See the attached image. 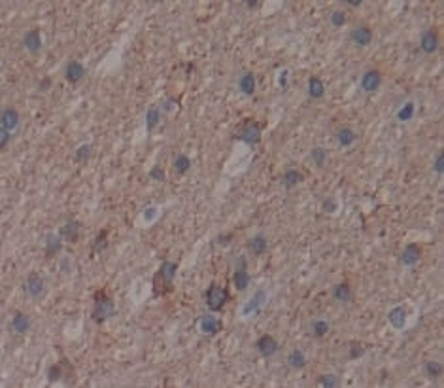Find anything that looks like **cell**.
Wrapping results in <instances>:
<instances>
[{
	"mask_svg": "<svg viewBox=\"0 0 444 388\" xmlns=\"http://www.w3.org/2000/svg\"><path fill=\"white\" fill-rule=\"evenodd\" d=\"M114 313H116V307H114L112 297L108 295V291L106 290L95 291V307H93L91 318H93L96 324H102V322H106Z\"/></svg>",
	"mask_w": 444,
	"mask_h": 388,
	"instance_id": "1",
	"label": "cell"
},
{
	"mask_svg": "<svg viewBox=\"0 0 444 388\" xmlns=\"http://www.w3.org/2000/svg\"><path fill=\"white\" fill-rule=\"evenodd\" d=\"M227 301H229V290L225 286H220L216 282L208 286V290L204 293V303L212 313H220Z\"/></svg>",
	"mask_w": 444,
	"mask_h": 388,
	"instance_id": "2",
	"label": "cell"
},
{
	"mask_svg": "<svg viewBox=\"0 0 444 388\" xmlns=\"http://www.w3.org/2000/svg\"><path fill=\"white\" fill-rule=\"evenodd\" d=\"M238 139L246 144H250V146H254L257 142L261 141V125L257 123V121H246L244 123V127L240 129V135H238Z\"/></svg>",
	"mask_w": 444,
	"mask_h": 388,
	"instance_id": "3",
	"label": "cell"
},
{
	"mask_svg": "<svg viewBox=\"0 0 444 388\" xmlns=\"http://www.w3.org/2000/svg\"><path fill=\"white\" fill-rule=\"evenodd\" d=\"M64 373H66V375H72V373H74V369L70 367V364H68L66 358H63L61 362H57V364H53V366L47 367V383H49V385H55L57 381H61V379L64 377Z\"/></svg>",
	"mask_w": 444,
	"mask_h": 388,
	"instance_id": "4",
	"label": "cell"
},
{
	"mask_svg": "<svg viewBox=\"0 0 444 388\" xmlns=\"http://www.w3.org/2000/svg\"><path fill=\"white\" fill-rule=\"evenodd\" d=\"M255 348H257V352L263 356V358H270V356H274L278 352V341H276L272 335L265 334L257 339Z\"/></svg>",
	"mask_w": 444,
	"mask_h": 388,
	"instance_id": "5",
	"label": "cell"
},
{
	"mask_svg": "<svg viewBox=\"0 0 444 388\" xmlns=\"http://www.w3.org/2000/svg\"><path fill=\"white\" fill-rule=\"evenodd\" d=\"M85 74H87V70H85V66L82 65L80 61H70V63L66 65V68H64V78H66L68 84H78V82H82Z\"/></svg>",
	"mask_w": 444,
	"mask_h": 388,
	"instance_id": "6",
	"label": "cell"
},
{
	"mask_svg": "<svg viewBox=\"0 0 444 388\" xmlns=\"http://www.w3.org/2000/svg\"><path fill=\"white\" fill-rule=\"evenodd\" d=\"M172 282L169 277H165L161 271L155 273V277H153V295L155 297H163V295H167L172 291Z\"/></svg>",
	"mask_w": 444,
	"mask_h": 388,
	"instance_id": "7",
	"label": "cell"
},
{
	"mask_svg": "<svg viewBox=\"0 0 444 388\" xmlns=\"http://www.w3.org/2000/svg\"><path fill=\"white\" fill-rule=\"evenodd\" d=\"M250 273L246 271V258H240V267L236 265V271H234V277H233V282H234V288L238 291H244L248 286H250Z\"/></svg>",
	"mask_w": 444,
	"mask_h": 388,
	"instance_id": "8",
	"label": "cell"
},
{
	"mask_svg": "<svg viewBox=\"0 0 444 388\" xmlns=\"http://www.w3.org/2000/svg\"><path fill=\"white\" fill-rule=\"evenodd\" d=\"M382 84V74L378 70H369V72H365L363 78H361V89L363 91H367V93H372V91H376Z\"/></svg>",
	"mask_w": 444,
	"mask_h": 388,
	"instance_id": "9",
	"label": "cell"
},
{
	"mask_svg": "<svg viewBox=\"0 0 444 388\" xmlns=\"http://www.w3.org/2000/svg\"><path fill=\"white\" fill-rule=\"evenodd\" d=\"M350 40L355 44V46H369L372 42V31H370L369 27H365V25H361V27H355L352 34H350Z\"/></svg>",
	"mask_w": 444,
	"mask_h": 388,
	"instance_id": "10",
	"label": "cell"
},
{
	"mask_svg": "<svg viewBox=\"0 0 444 388\" xmlns=\"http://www.w3.org/2000/svg\"><path fill=\"white\" fill-rule=\"evenodd\" d=\"M0 123H2V129L6 131H13L17 129V125H19V112L15 110V108H4L2 110V116H0Z\"/></svg>",
	"mask_w": 444,
	"mask_h": 388,
	"instance_id": "11",
	"label": "cell"
},
{
	"mask_svg": "<svg viewBox=\"0 0 444 388\" xmlns=\"http://www.w3.org/2000/svg\"><path fill=\"white\" fill-rule=\"evenodd\" d=\"M201 326V332L206 335H216L222 332L223 322L218 318V316H202V320L199 322Z\"/></svg>",
	"mask_w": 444,
	"mask_h": 388,
	"instance_id": "12",
	"label": "cell"
},
{
	"mask_svg": "<svg viewBox=\"0 0 444 388\" xmlns=\"http://www.w3.org/2000/svg\"><path fill=\"white\" fill-rule=\"evenodd\" d=\"M420 48H422L425 53H435L439 49V34H437L435 29H429V31L423 33Z\"/></svg>",
	"mask_w": 444,
	"mask_h": 388,
	"instance_id": "13",
	"label": "cell"
},
{
	"mask_svg": "<svg viewBox=\"0 0 444 388\" xmlns=\"http://www.w3.org/2000/svg\"><path fill=\"white\" fill-rule=\"evenodd\" d=\"M44 279L38 275V273H31L29 277H27V284H25V288L27 291L31 293L32 297H40L44 293Z\"/></svg>",
	"mask_w": 444,
	"mask_h": 388,
	"instance_id": "14",
	"label": "cell"
},
{
	"mask_svg": "<svg viewBox=\"0 0 444 388\" xmlns=\"http://www.w3.org/2000/svg\"><path fill=\"white\" fill-rule=\"evenodd\" d=\"M420 258H422V248L418 246L416 242H410V244H406V248H404L401 261L404 265H410L412 267V265H416L420 261Z\"/></svg>",
	"mask_w": 444,
	"mask_h": 388,
	"instance_id": "15",
	"label": "cell"
},
{
	"mask_svg": "<svg viewBox=\"0 0 444 388\" xmlns=\"http://www.w3.org/2000/svg\"><path fill=\"white\" fill-rule=\"evenodd\" d=\"M59 235H61L64 241H68V242H78V239H80V224H78L76 220H68V222L61 227Z\"/></svg>",
	"mask_w": 444,
	"mask_h": 388,
	"instance_id": "16",
	"label": "cell"
},
{
	"mask_svg": "<svg viewBox=\"0 0 444 388\" xmlns=\"http://www.w3.org/2000/svg\"><path fill=\"white\" fill-rule=\"evenodd\" d=\"M23 42H25V48L31 53H38L42 49V36H40V33L36 29H32V31H29V33L25 34V40Z\"/></svg>",
	"mask_w": 444,
	"mask_h": 388,
	"instance_id": "17",
	"label": "cell"
},
{
	"mask_svg": "<svg viewBox=\"0 0 444 388\" xmlns=\"http://www.w3.org/2000/svg\"><path fill=\"white\" fill-rule=\"evenodd\" d=\"M255 87H257V82H255V76L252 72H246V74L240 76V80H238V89L242 91L244 95H248V97H252L255 93Z\"/></svg>",
	"mask_w": 444,
	"mask_h": 388,
	"instance_id": "18",
	"label": "cell"
},
{
	"mask_svg": "<svg viewBox=\"0 0 444 388\" xmlns=\"http://www.w3.org/2000/svg\"><path fill=\"white\" fill-rule=\"evenodd\" d=\"M11 330L13 332H17V334H27L29 330H31V320H29V316L23 313H15L13 314V318H11Z\"/></svg>",
	"mask_w": 444,
	"mask_h": 388,
	"instance_id": "19",
	"label": "cell"
},
{
	"mask_svg": "<svg viewBox=\"0 0 444 388\" xmlns=\"http://www.w3.org/2000/svg\"><path fill=\"white\" fill-rule=\"evenodd\" d=\"M63 246V237L61 235H57V233H49L47 237H45V254H47V258H53L59 250Z\"/></svg>",
	"mask_w": 444,
	"mask_h": 388,
	"instance_id": "20",
	"label": "cell"
},
{
	"mask_svg": "<svg viewBox=\"0 0 444 388\" xmlns=\"http://www.w3.org/2000/svg\"><path fill=\"white\" fill-rule=\"evenodd\" d=\"M308 95L312 98H323L325 95V86H323V82H321V78H317V76H312L310 80H308Z\"/></svg>",
	"mask_w": 444,
	"mask_h": 388,
	"instance_id": "21",
	"label": "cell"
},
{
	"mask_svg": "<svg viewBox=\"0 0 444 388\" xmlns=\"http://www.w3.org/2000/svg\"><path fill=\"white\" fill-rule=\"evenodd\" d=\"M388 318H390V324H392L393 328L401 330L402 326H404V322H406V309L404 307H395V309L390 311Z\"/></svg>",
	"mask_w": 444,
	"mask_h": 388,
	"instance_id": "22",
	"label": "cell"
},
{
	"mask_svg": "<svg viewBox=\"0 0 444 388\" xmlns=\"http://www.w3.org/2000/svg\"><path fill=\"white\" fill-rule=\"evenodd\" d=\"M337 141H339V144L342 146V148H348V146H352L354 142L357 141V135H355V131L354 129L344 127V129H340L339 133H337Z\"/></svg>",
	"mask_w": 444,
	"mask_h": 388,
	"instance_id": "23",
	"label": "cell"
},
{
	"mask_svg": "<svg viewBox=\"0 0 444 388\" xmlns=\"http://www.w3.org/2000/svg\"><path fill=\"white\" fill-rule=\"evenodd\" d=\"M333 297L337 299L339 303H346L352 299V288H350L348 282H342V284H337L333 288Z\"/></svg>",
	"mask_w": 444,
	"mask_h": 388,
	"instance_id": "24",
	"label": "cell"
},
{
	"mask_svg": "<svg viewBox=\"0 0 444 388\" xmlns=\"http://www.w3.org/2000/svg\"><path fill=\"white\" fill-rule=\"evenodd\" d=\"M248 246H250V250L254 252L255 256H261V254H265V252H266V248H268V241H266L263 235H257V237L250 239Z\"/></svg>",
	"mask_w": 444,
	"mask_h": 388,
	"instance_id": "25",
	"label": "cell"
},
{
	"mask_svg": "<svg viewBox=\"0 0 444 388\" xmlns=\"http://www.w3.org/2000/svg\"><path fill=\"white\" fill-rule=\"evenodd\" d=\"M287 362H289V366L295 367V369H303V367L307 366V356H305L303 350L295 348V350H291V352H289V356H287Z\"/></svg>",
	"mask_w": 444,
	"mask_h": 388,
	"instance_id": "26",
	"label": "cell"
},
{
	"mask_svg": "<svg viewBox=\"0 0 444 388\" xmlns=\"http://www.w3.org/2000/svg\"><path fill=\"white\" fill-rule=\"evenodd\" d=\"M303 178H305L303 173H299L297 169H287L286 173H284V178H282V180H284V186H286V188H295L297 184L303 182Z\"/></svg>",
	"mask_w": 444,
	"mask_h": 388,
	"instance_id": "27",
	"label": "cell"
},
{
	"mask_svg": "<svg viewBox=\"0 0 444 388\" xmlns=\"http://www.w3.org/2000/svg\"><path fill=\"white\" fill-rule=\"evenodd\" d=\"M159 121H161V110L159 108H149L148 114H146V129L148 133H153L155 127L159 125Z\"/></svg>",
	"mask_w": 444,
	"mask_h": 388,
	"instance_id": "28",
	"label": "cell"
},
{
	"mask_svg": "<svg viewBox=\"0 0 444 388\" xmlns=\"http://www.w3.org/2000/svg\"><path fill=\"white\" fill-rule=\"evenodd\" d=\"M108 248V229L98 231L96 239L93 241V254H100Z\"/></svg>",
	"mask_w": 444,
	"mask_h": 388,
	"instance_id": "29",
	"label": "cell"
},
{
	"mask_svg": "<svg viewBox=\"0 0 444 388\" xmlns=\"http://www.w3.org/2000/svg\"><path fill=\"white\" fill-rule=\"evenodd\" d=\"M189 169H191V159L187 157V155L180 153V155L174 157V171H176L178 174H185Z\"/></svg>",
	"mask_w": 444,
	"mask_h": 388,
	"instance_id": "30",
	"label": "cell"
},
{
	"mask_svg": "<svg viewBox=\"0 0 444 388\" xmlns=\"http://www.w3.org/2000/svg\"><path fill=\"white\" fill-rule=\"evenodd\" d=\"M425 375L429 379H439L443 375V364L441 362H435V360L425 362Z\"/></svg>",
	"mask_w": 444,
	"mask_h": 388,
	"instance_id": "31",
	"label": "cell"
},
{
	"mask_svg": "<svg viewBox=\"0 0 444 388\" xmlns=\"http://www.w3.org/2000/svg\"><path fill=\"white\" fill-rule=\"evenodd\" d=\"M159 271H161L165 277H169L170 281H174V277H176V273H178V263H174V261H163Z\"/></svg>",
	"mask_w": 444,
	"mask_h": 388,
	"instance_id": "32",
	"label": "cell"
},
{
	"mask_svg": "<svg viewBox=\"0 0 444 388\" xmlns=\"http://www.w3.org/2000/svg\"><path fill=\"white\" fill-rule=\"evenodd\" d=\"M89 157H91V144H82V146L76 150L74 159L78 163H87L89 161Z\"/></svg>",
	"mask_w": 444,
	"mask_h": 388,
	"instance_id": "33",
	"label": "cell"
},
{
	"mask_svg": "<svg viewBox=\"0 0 444 388\" xmlns=\"http://www.w3.org/2000/svg\"><path fill=\"white\" fill-rule=\"evenodd\" d=\"M327 332H329V322L321 320V318H317V320L312 322V334L316 335V337H323Z\"/></svg>",
	"mask_w": 444,
	"mask_h": 388,
	"instance_id": "34",
	"label": "cell"
},
{
	"mask_svg": "<svg viewBox=\"0 0 444 388\" xmlns=\"http://www.w3.org/2000/svg\"><path fill=\"white\" fill-rule=\"evenodd\" d=\"M317 385L323 388H337L340 385V381L337 379V375H319Z\"/></svg>",
	"mask_w": 444,
	"mask_h": 388,
	"instance_id": "35",
	"label": "cell"
},
{
	"mask_svg": "<svg viewBox=\"0 0 444 388\" xmlns=\"http://www.w3.org/2000/svg\"><path fill=\"white\" fill-rule=\"evenodd\" d=\"M412 118H414V102H406V104L397 112V119H399V121H410Z\"/></svg>",
	"mask_w": 444,
	"mask_h": 388,
	"instance_id": "36",
	"label": "cell"
},
{
	"mask_svg": "<svg viewBox=\"0 0 444 388\" xmlns=\"http://www.w3.org/2000/svg\"><path fill=\"white\" fill-rule=\"evenodd\" d=\"M363 352H365V346L361 345L359 341H352L350 343V360H357L359 356H363Z\"/></svg>",
	"mask_w": 444,
	"mask_h": 388,
	"instance_id": "37",
	"label": "cell"
},
{
	"mask_svg": "<svg viewBox=\"0 0 444 388\" xmlns=\"http://www.w3.org/2000/svg\"><path fill=\"white\" fill-rule=\"evenodd\" d=\"M344 23H346V13H344L342 10H337L331 13V25H333L335 29L344 27Z\"/></svg>",
	"mask_w": 444,
	"mask_h": 388,
	"instance_id": "38",
	"label": "cell"
},
{
	"mask_svg": "<svg viewBox=\"0 0 444 388\" xmlns=\"http://www.w3.org/2000/svg\"><path fill=\"white\" fill-rule=\"evenodd\" d=\"M312 159H314V163H316L317 167H323L325 159H327V151L323 150V148H314L312 150Z\"/></svg>",
	"mask_w": 444,
	"mask_h": 388,
	"instance_id": "39",
	"label": "cell"
},
{
	"mask_svg": "<svg viewBox=\"0 0 444 388\" xmlns=\"http://www.w3.org/2000/svg\"><path fill=\"white\" fill-rule=\"evenodd\" d=\"M149 178H151V180H155V182H165V171H163L161 167L155 165V167L149 171Z\"/></svg>",
	"mask_w": 444,
	"mask_h": 388,
	"instance_id": "40",
	"label": "cell"
},
{
	"mask_svg": "<svg viewBox=\"0 0 444 388\" xmlns=\"http://www.w3.org/2000/svg\"><path fill=\"white\" fill-rule=\"evenodd\" d=\"M321 208H323V212H335L337 210V201L331 197V199H325L323 201V205H321Z\"/></svg>",
	"mask_w": 444,
	"mask_h": 388,
	"instance_id": "41",
	"label": "cell"
},
{
	"mask_svg": "<svg viewBox=\"0 0 444 388\" xmlns=\"http://www.w3.org/2000/svg\"><path fill=\"white\" fill-rule=\"evenodd\" d=\"M435 173L437 174H443V171H444V157H443V153H439V155H437V161H435Z\"/></svg>",
	"mask_w": 444,
	"mask_h": 388,
	"instance_id": "42",
	"label": "cell"
},
{
	"mask_svg": "<svg viewBox=\"0 0 444 388\" xmlns=\"http://www.w3.org/2000/svg\"><path fill=\"white\" fill-rule=\"evenodd\" d=\"M10 131H6V129H2L0 131V146H2V148H6V146H8V142H10Z\"/></svg>",
	"mask_w": 444,
	"mask_h": 388,
	"instance_id": "43",
	"label": "cell"
},
{
	"mask_svg": "<svg viewBox=\"0 0 444 388\" xmlns=\"http://www.w3.org/2000/svg\"><path fill=\"white\" fill-rule=\"evenodd\" d=\"M231 239H233V235H220V237H218V244L227 246V244L231 242Z\"/></svg>",
	"mask_w": 444,
	"mask_h": 388,
	"instance_id": "44",
	"label": "cell"
},
{
	"mask_svg": "<svg viewBox=\"0 0 444 388\" xmlns=\"http://www.w3.org/2000/svg\"><path fill=\"white\" fill-rule=\"evenodd\" d=\"M49 87H51V78H44L40 82V91H47Z\"/></svg>",
	"mask_w": 444,
	"mask_h": 388,
	"instance_id": "45",
	"label": "cell"
},
{
	"mask_svg": "<svg viewBox=\"0 0 444 388\" xmlns=\"http://www.w3.org/2000/svg\"><path fill=\"white\" fill-rule=\"evenodd\" d=\"M246 8H250V10L259 8V2H257V0H248V2H246Z\"/></svg>",
	"mask_w": 444,
	"mask_h": 388,
	"instance_id": "46",
	"label": "cell"
},
{
	"mask_svg": "<svg viewBox=\"0 0 444 388\" xmlns=\"http://www.w3.org/2000/svg\"><path fill=\"white\" fill-rule=\"evenodd\" d=\"M280 86H282V87L287 86V70H284V72H282V76H280Z\"/></svg>",
	"mask_w": 444,
	"mask_h": 388,
	"instance_id": "47",
	"label": "cell"
},
{
	"mask_svg": "<svg viewBox=\"0 0 444 388\" xmlns=\"http://www.w3.org/2000/svg\"><path fill=\"white\" fill-rule=\"evenodd\" d=\"M346 4H348V6H352V8H359V6H361V0H359V2H346Z\"/></svg>",
	"mask_w": 444,
	"mask_h": 388,
	"instance_id": "48",
	"label": "cell"
},
{
	"mask_svg": "<svg viewBox=\"0 0 444 388\" xmlns=\"http://www.w3.org/2000/svg\"><path fill=\"white\" fill-rule=\"evenodd\" d=\"M191 70H195V68H193V65H187V66H185V72H187V76L191 74Z\"/></svg>",
	"mask_w": 444,
	"mask_h": 388,
	"instance_id": "49",
	"label": "cell"
}]
</instances>
